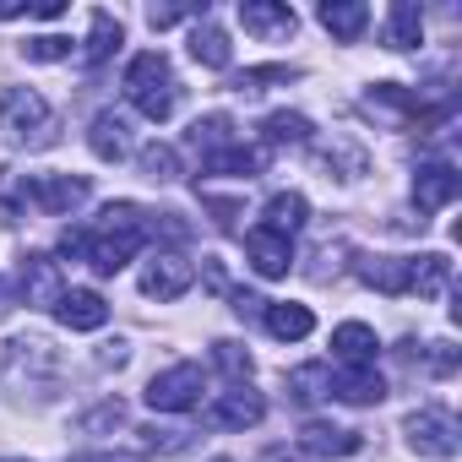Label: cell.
I'll return each instance as SVG.
<instances>
[{"instance_id":"26","label":"cell","mask_w":462,"mask_h":462,"mask_svg":"<svg viewBox=\"0 0 462 462\" xmlns=\"http://www.w3.org/2000/svg\"><path fill=\"white\" fill-rule=\"evenodd\" d=\"M262 136H267L273 147H305V142H310V120H305V115L278 109V115H267V120H262Z\"/></svg>"},{"instance_id":"6","label":"cell","mask_w":462,"mask_h":462,"mask_svg":"<svg viewBox=\"0 0 462 462\" xmlns=\"http://www.w3.org/2000/svg\"><path fill=\"white\" fill-rule=\"evenodd\" d=\"M23 196H28L33 207H44V212H71V207L88 201V180H71V174H33V180L23 185Z\"/></svg>"},{"instance_id":"7","label":"cell","mask_w":462,"mask_h":462,"mask_svg":"<svg viewBox=\"0 0 462 462\" xmlns=\"http://www.w3.org/2000/svg\"><path fill=\"white\" fill-rule=\"evenodd\" d=\"M457 190H462V174H457L451 163H419V174H413V201H419V212L451 207Z\"/></svg>"},{"instance_id":"8","label":"cell","mask_w":462,"mask_h":462,"mask_svg":"<svg viewBox=\"0 0 462 462\" xmlns=\"http://www.w3.org/2000/svg\"><path fill=\"white\" fill-rule=\"evenodd\" d=\"M55 316H60V327H71V332H98V327L109 321V300L93 294V289H60Z\"/></svg>"},{"instance_id":"10","label":"cell","mask_w":462,"mask_h":462,"mask_svg":"<svg viewBox=\"0 0 462 462\" xmlns=\"http://www.w3.org/2000/svg\"><path fill=\"white\" fill-rule=\"evenodd\" d=\"M262 413H267V402H262L251 386H235V392H223V397L207 408V419H212L217 430H251V424H262Z\"/></svg>"},{"instance_id":"14","label":"cell","mask_w":462,"mask_h":462,"mask_svg":"<svg viewBox=\"0 0 462 462\" xmlns=\"http://www.w3.org/2000/svg\"><path fill=\"white\" fill-rule=\"evenodd\" d=\"M332 354H337L348 370H359V365H375L381 343H375V332H370L365 321H343V327L332 332Z\"/></svg>"},{"instance_id":"15","label":"cell","mask_w":462,"mask_h":462,"mask_svg":"<svg viewBox=\"0 0 462 462\" xmlns=\"http://www.w3.org/2000/svg\"><path fill=\"white\" fill-rule=\"evenodd\" d=\"M359 278H365L370 289H381V294H408V283H413V256H370V262L359 267Z\"/></svg>"},{"instance_id":"25","label":"cell","mask_w":462,"mask_h":462,"mask_svg":"<svg viewBox=\"0 0 462 462\" xmlns=\"http://www.w3.org/2000/svg\"><path fill=\"white\" fill-rule=\"evenodd\" d=\"M256 169H262V152L256 147H240V142H228V147H217L207 158V174H240V180H251Z\"/></svg>"},{"instance_id":"12","label":"cell","mask_w":462,"mask_h":462,"mask_svg":"<svg viewBox=\"0 0 462 462\" xmlns=\"http://www.w3.org/2000/svg\"><path fill=\"white\" fill-rule=\"evenodd\" d=\"M245 256H251V267H256L262 278H289V267H294L289 240L273 235V228H251V235H245Z\"/></svg>"},{"instance_id":"19","label":"cell","mask_w":462,"mask_h":462,"mask_svg":"<svg viewBox=\"0 0 462 462\" xmlns=\"http://www.w3.org/2000/svg\"><path fill=\"white\" fill-rule=\"evenodd\" d=\"M321 17V28L332 33V39H359L365 33V23H370V6H359V0H327V6L316 12Z\"/></svg>"},{"instance_id":"33","label":"cell","mask_w":462,"mask_h":462,"mask_svg":"<svg viewBox=\"0 0 462 462\" xmlns=\"http://www.w3.org/2000/svg\"><path fill=\"white\" fill-rule=\"evenodd\" d=\"M185 17H207V12H196V6H147V23L152 28H174Z\"/></svg>"},{"instance_id":"35","label":"cell","mask_w":462,"mask_h":462,"mask_svg":"<svg viewBox=\"0 0 462 462\" xmlns=\"http://www.w3.org/2000/svg\"><path fill=\"white\" fill-rule=\"evenodd\" d=\"M82 251H88V235H82V228H66V235H60V256H71V262H77Z\"/></svg>"},{"instance_id":"2","label":"cell","mask_w":462,"mask_h":462,"mask_svg":"<svg viewBox=\"0 0 462 462\" xmlns=\"http://www.w3.org/2000/svg\"><path fill=\"white\" fill-rule=\"evenodd\" d=\"M408 446H413L419 457H440V462H451V457L462 451L457 419L440 413V408H419V413L408 419Z\"/></svg>"},{"instance_id":"22","label":"cell","mask_w":462,"mask_h":462,"mask_svg":"<svg viewBox=\"0 0 462 462\" xmlns=\"http://www.w3.org/2000/svg\"><path fill=\"white\" fill-rule=\"evenodd\" d=\"M88 147L104 158V163H120L125 152H131V136H125V120L120 115H98L93 120V131H88Z\"/></svg>"},{"instance_id":"9","label":"cell","mask_w":462,"mask_h":462,"mask_svg":"<svg viewBox=\"0 0 462 462\" xmlns=\"http://www.w3.org/2000/svg\"><path fill=\"white\" fill-rule=\"evenodd\" d=\"M240 23H245V33H256V39H289V33L300 28L294 6H278V0H240Z\"/></svg>"},{"instance_id":"24","label":"cell","mask_w":462,"mask_h":462,"mask_svg":"<svg viewBox=\"0 0 462 462\" xmlns=\"http://www.w3.org/2000/svg\"><path fill=\"white\" fill-rule=\"evenodd\" d=\"M451 283V256H440V251H430V256H413V294H424V300H435L440 289Z\"/></svg>"},{"instance_id":"21","label":"cell","mask_w":462,"mask_h":462,"mask_svg":"<svg viewBox=\"0 0 462 462\" xmlns=\"http://www.w3.org/2000/svg\"><path fill=\"white\" fill-rule=\"evenodd\" d=\"M190 55H196L201 66H212V71H223L228 60H235V50H228V33H223L217 23H207V17L190 28Z\"/></svg>"},{"instance_id":"3","label":"cell","mask_w":462,"mask_h":462,"mask_svg":"<svg viewBox=\"0 0 462 462\" xmlns=\"http://www.w3.org/2000/svg\"><path fill=\"white\" fill-rule=\"evenodd\" d=\"M196 402H201V370L196 365H174V370L147 381V408H158V413H185Z\"/></svg>"},{"instance_id":"29","label":"cell","mask_w":462,"mask_h":462,"mask_svg":"<svg viewBox=\"0 0 462 462\" xmlns=\"http://www.w3.org/2000/svg\"><path fill=\"white\" fill-rule=\"evenodd\" d=\"M142 174H147L152 185H169V180H180V152H174L169 142H152V147H142Z\"/></svg>"},{"instance_id":"16","label":"cell","mask_w":462,"mask_h":462,"mask_svg":"<svg viewBox=\"0 0 462 462\" xmlns=\"http://www.w3.org/2000/svg\"><path fill=\"white\" fill-rule=\"evenodd\" d=\"M300 446H305L310 457H354V451H359V435H354V430H337V424L310 419V424L300 430Z\"/></svg>"},{"instance_id":"36","label":"cell","mask_w":462,"mask_h":462,"mask_svg":"<svg viewBox=\"0 0 462 462\" xmlns=\"http://www.w3.org/2000/svg\"><path fill=\"white\" fill-rule=\"evenodd\" d=\"M77 462H136V457H115L109 451V457H77Z\"/></svg>"},{"instance_id":"27","label":"cell","mask_w":462,"mask_h":462,"mask_svg":"<svg viewBox=\"0 0 462 462\" xmlns=\"http://www.w3.org/2000/svg\"><path fill=\"white\" fill-rule=\"evenodd\" d=\"M120 44H125L120 23H115L109 12H93V39H88V50H82V55H88V66H104V60H109Z\"/></svg>"},{"instance_id":"13","label":"cell","mask_w":462,"mask_h":462,"mask_svg":"<svg viewBox=\"0 0 462 462\" xmlns=\"http://www.w3.org/2000/svg\"><path fill=\"white\" fill-rule=\"evenodd\" d=\"M332 397H343V402H354V408H370V402H381V397H386V381H381V370H375V365L337 370V375H332Z\"/></svg>"},{"instance_id":"1","label":"cell","mask_w":462,"mask_h":462,"mask_svg":"<svg viewBox=\"0 0 462 462\" xmlns=\"http://www.w3.org/2000/svg\"><path fill=\"white\" fill-rule=\"evenodd\" d=\"M125 93L147 120H169L174 104H180V82H174V71H169V60L158 50H147V55H136L125 66Z\"/></svg>"},{"instance_id":"30","label":"cell","mask_w":462,"mask_h":462,"mask_svg":"<svg viewBox=\"0 0 462 462\" xmlns=\"http://www.w3.org/2000/svg\"><path fill=\"white\" fill-rule=\"evenodd\" d=\"M190 142H196V147H207V158H212L217 147H228V120H223V115L196 120V125H190Z\"/></svg>"},{"instance_id":"37","label":"cell","mask_w":462,"mask_h":462,"mask_svg":"<svg viewBox=\"0 0 462 462\" xmlns=\"http://www.w3.org/2000/svg\"><path fill=\"white\" fill-rule=\"evenodd\" d=\"M217 462H223V457H217Z\"/></svg>"},{"instance_id":"4","label":"cell","mask_w":462,"mask_h":462,"mask_svg":"<svg viewBox=\"0 0 462 462\" xmlns=\"http://www.w3.org/2000/svg\"><path fill=\"white\" fill-rule=\"evenodd\" d=\"M44 125H50V104L33 88H6L0 93V131H6L12 142H28Z\"/></svg>"},{"instance_id":"31","label":"cell","mask_w":462,"mask_h":462,"mask_svg":"<svg viewBox=\"0 0 462 462\" xmlns=\"http://www.w3.org/2000/svg\"><path fill=\"white\" fill-rule=\"evenodd\" d=\"M66 55H71V39H60V33L28 39V60H66Z\"/></svg>"},{"instance_id":"23","label":"cell","mask_w":462,"mask_h":462,"mask_svg":"<svg viewBox=\"0 0 462 462\" xmlns=\"http://www.w3.org/2000/svg\"><path fill=\"white\" fill-rule=\"evenodd\" d=\"M424 39V12L413 6V0H397V6L386 12V44L392 50H413Z\"/></svg>"},{"instance_id":"11","label":"cell","mask_w":462,"mask_h":462,"mask_svg":"<svg viewBox=\"0 0 462 462\" xmlns=\"http://www.w3.org/2000/svg\"><path fill=\"white\" fill-rule=\"evenodd\" d=\"M190 289V262L185 256H152L142 267V294L147 300H180Z\"/></svg>"},{"instance_id":"28","label":"cell","mask_w":462,"mask_h":462,"mask_svg":"<svg viewBox=\"0 0 462 462\" xmlns=\"http://www.w3.org/2000/svg\"><path fill=\"white\" fill-rule=\"evenodd\" d=\"M289 392H294V402H321V397H332L327 365H300V370L289 375Z\"/></svg>"},{"instance_id":"20","label":"cell","mask_w":462,"mask_h":462,"mask_svg":"<svg viewBox=\"0 0 462 462\" xmlns=\"http://www.w3.org/2000/svg\"><path fill=\"white\" fill-rule=\"evenodd\" d=\"M262 316H267V332H273L278 343H300V337H310V332H316L310 305H267Z\"/></svg>"},{"instance_id":"17","label":"cell","mask_w":462,"mask_h":462,"mask_svg":"<svg viewBox=\"0 0 462 462\" xmlns=\"http://www.w3.org/2000/svg\"><path fill=\"white\" fill-rule=\"evenodd\" d=\"M23 300L28 305H55L60 300V267L50 256H28L23 262Z\"/></svg>"},{"instance_id":"34","label":"cell","mask_w":462,"mask_h":462,"mask_svg":"<svg viewBox=\"0 0 462 462\" xmlns=\"http://www.w3.org/2000/svg\"><path fill=\"white\" fill-rule=\"evenodd\" d=\"M207 207L217 212V223H223V228H235V223H240V201H223V196H207Z\"/></svg>"},{"instance_id":"18","label":"cell","mask_w":462,"mask_h":462,"mask_svg":"<svg viewBox=\"0 0 462 462\" xmlns=\"http://www.w3.org/2000/svg\"><path fill=\"white\" fill-rule=\"evenodd\" d=\"M305 217H310V201H305L300 190H278V196L267 201V223H262V228H273V235L294 240L300 228H305Z\"/></svg>"},{"instance_id":"32","label":"cell","mask_w":462,"mask_h":462,"mask_svg":"<svg viewBox=\"0 0 462 462\" xmlns=\"http://www.w3.org/2000/svg\"><path fill=\"white\" fill-rule=\"evenodd\" d=\"M212 348H217V365L235 375V381H240V375H251V354H245L240 343H212Z\"/></svg>"},{"instance_id":"5","label":"cell","mask_w":462,"mask_h":462,"mask_svg":"<svg viewBox=\"0 0 462 462\" xmlns=\"http://www.w3.org/2000/svg\"><path fill=\"white\" fill-rule=\"evenodd\" d=\"M142 240H147V228H98V235L88 240V251H82V256L93 262V273H104V278H109V273H120V267L142 251Z\"/></svg>"}]
</instances>
